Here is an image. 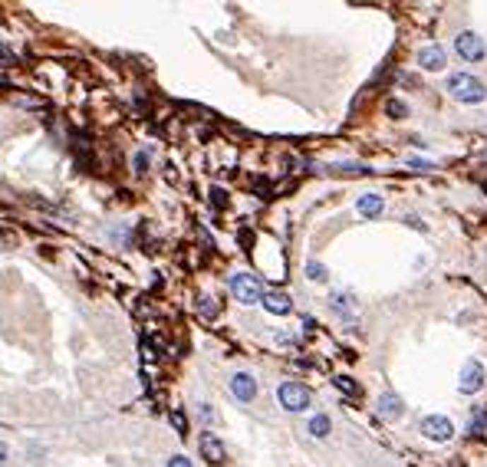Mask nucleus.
Instances as JSON below:
<instances>
[{
	"label": "nucleus",
	"mask_w": 487,
	"mask_h": 467,
	"mask_svg": "<svg viewBox=\"0 0 487 467\" xmlns=\"http://www.w3.org/2000/svg\"><path fill=\"white\" fill-rule=\"evenodd\" d=\"M310 435H313V438H326V435H329V415L310 418Z\"/></svg>",
	"instance_id": "nucleus-13"
},
{
	"label": "nucleus",
	"mask_w": 487,
	"mask_h": 467,
	"mask_svg": "<svg viewBox=\"0 0 487 467\" xmlns=\"http://www.w3.org/2000/svg\"><path fill=\"white\" fill-rule=\"evenodd\" d=\"M0 57L7 59V63H10V59H13V57H10V53H7V47H4V43H0Z\"/></svg>",
	"instance_id": "nucleus-21"
},
{
	"label": "nucleus",
	"mask_w": 487,
	"mask_h": 467,
	"mask_svg": "<svg viewBox=\"0 0 487 467\" xmlns=\"http://www.w3.org/2000/svg\"><path fill=\"white\" fill-rule=\"evenodd\" d=\"M448 93L454 95L458 102H481V99H484V83L468 76V73H454V76L448 79Z\"/></svg>",
	"instance_id": "nucleus-2"
},
{
	"label": "nucleus",
	"mask_w": 487,
	"mask_h": 467,
	"mask_svg": "<svg viewBox=\"0 0 487 467\" xmlns=\"http://www.w3.org/2000/svg\"><path fill=\"white\" fill-rule=\"evenodd\" d=\"M7 461H10V448L0 441V467H7Z\"/></svg>",
	"instance_id": "nucleus-20"
},
{
	"label": "nucleus",
	"mask_w": 487,
	"mask_h": 467,
	"mask_svg": "<svg viewBox=\"0 0 487 467\" xmlns=\"http://www.w3.org/2000/svg\"><path fill=\"white\" fill-rule=\"evenodd\" d=\"M148 168V152H139L135 155V172H145Z\"/></svg>",
	"instance_id": "nucleus-18"
},
{
	"label": "nucleus",
	"mask_w": 487,
	"mask_h": 467,
	"mask_svg": "<svg viewBox=\"0 0 487 467\" xmlns=\"http://www.w3.org/2000/svg\"><path fill=\"white\" fill-rule=\"evenodd\" d=\"M306 277L319 283V280H326V267L323 264H316V260H310V264H306Z\"/></svg>",
	"instance_id": "nucleus-14"
},
{
	"label": "nucleus",
	"mask_w": 487,
	"mask_h": 467,
	"mask_svg": "<svg viewBox=\"0 0 487 467\" xmlns=\"http://www.w3.org/2000/svg\"><path fill=\"white\" fill-rule=\"evenodd\" d=\"M418 63H421V69H428V73H441V69L448 66V57H445V49L435 43V47H425L418 53Z\"/></svg>",
	"instance_id": "nucleus-8"
},
{
	"label": "nucleus",
	"mask_w": 487,
	"mask_h": 467,
	"mask_svg": "<svg viewBox=\"0 0 487 467\" xmlns=\"http://www.w3.org/2000/svg\"><path fill=\"white\" fill-rule=\"evenodd\" d=\"M454 49H458V57L468 59V63H478V59H484V53H487L484 40H481L478 33H461V37L454 40Z\"/></svg>",
	"instance_id": "nucleus-4"
},
{
	"label": "nucleus",
	"mask_w": 487,
	"mask_h": 467,
	"mask_svg": "<svg viewBox=\"0 0 487 467\" xmlns=\"http://www.w3.org/2000/svg\"><path fill=\"white\" fill-rule=\"evenodd\" d=\"M389 115H392V119H401V115H405V105H401L399 99H392V102H389Z\"/></svg>",
	"instance_id": "nucleus-17"
},
{
	"label": "nucleus",
	"mask_w": 487,
	"mask_h": 467,
	"mask_svg": "<svg viewBox=\"0 0 487 467\" xmlns=\"http://www.w3.org/2000/svg\"><path fill=\"white\" fill-rule=\"evenodd\" d=\"M382 194H363L359 198V204H356V211L363 214V218H375V214H382Z\"/></svg>",
	"instance_id": "nucleus-12"
},
{
	"label": "nucleus",
	"mask_w": 487,
	"mask_h": 467,
	"mask_svg": "<svg viewBox=\"0 0 487 467\" xmlns=\"http://www.w3.org/2000/svg\"><path fill=\"white\" fill-rule=\"evenodd\" d=\"M198 309H201V316H214L218 313V303H214V300H211V296H201V303H198Z\"/></svg>",
	"instance_id": "nucleus-15"
},
{
	"label": "nucleus",
	"mask_w": 487,
	"mask_h": 467,
	"mask_svg": "<svg viewBox=\"0 0 487 467\" xmlns=\"http://www.w3.org/2000/svg\"><path fill=\"white\" fill-rule=\"evenodd\" d=\"M336 385H339L346 395H359V385H353V382L346 379V375H339V379H336Z\"/></svg>",
	"instance_id": "nucleus-16"
},
{
	"label": "nucleus",
	"mask_w": 487,
	"mask_h": 467,
	"mask_svg": "<svg viewBox=\"0 0 487 467\" xmlns=\"http://www.w3.org/2000/svg\"><path fill=\"white\" fill-rule=\"evenodd\" d=\"M201 454L208 464H224V444L218 441V435H211V431L201 435Z\"/></svg>",
	"instance_id": "nucleus-9"
},
{
	"label": "nucleus",
	"mask_w": 487,
	"mask_h": 467,
	"mask_svg": "<svg viewBox=\"0 0 487 467\" xmlns=\"http://www.w3.org/2000/svg\"><path fill=\"white\" fill-rule=\"evenodd\" d=\"M421 431H425V438H431V441H448L451 435H454V428H451V421L445 418V415H428V418L421 421Z\"/></svg>",
	"instance_id": "nucleus-6"
},
{
	"label": "nucleus",
	"mask_w": 487,
	"mask_h": 467,
	"mask_svg": "<svg viewBox=\"0 0 487 467\" xmlns=\"http://www.w3.org/2000/svg\"><path fill=\"white\" fill-rule=\"evenodd\" d=\"M458 385H461V391H464V395H474V391H481V385H484V365H481L478 359H468V362H464V369H461Z\"/></svg>",
	"instance_id": "nucleus-5"
},
{
	"label": "nucleus",
	"mask_w": 487,
	"mask_h": 467,
	"mask_svg": "<svg viewBox=\"0 0 487 467\" xmlns=\"http://www.w3.org/2000/svg\"><path fill=\"white\" fill-rule=\"evenodd\" d=\"M168 467H192V461L182 458V454H175V458H168Z\"/></svg>",
	"instance_id": "nucleus-19"
},
{
	"label": "nucleus",
	"mask_w": 487,
	"mask_h": 467,
	"mask_svg": "<svg viewBox=\"0 0 487 467\" xmlns=\"http://www.w3.org/2000/svg\"><path fill=\"white\" fill-rule=\"evenodd\" d=\"M379 415L389 421H395L401 415V398L395 395V391H385V395H379Z\"/></svg>",
	"instance_id": "nucleus-10"
},
{
	"label": "nucleus",
	"mask_w": 487,
	"mask_h": 467,
	"mask_svg": "<svg viewBox=\"0 0 487 467\" xmlns=\"http://www.w3.org/2000/svg\"><path fill=\"white\" fill-rule=\"evenodd\" d=\"M230 391L237 395V401H254V395H257V379L250 372H237L230 379Z\"/></svg>",
	"instance_id": "nucleus-7"
},
{
	"label": "nucleus",
	"mask_w": 487,
	"mask_h": 467,
	"mask_svg": "<svg viewBox=\"0 0 487 467\" xmlns=\"http://www.w3.org/2000/svg\"><path fill=\"white\" fill-rule=\"evenodd\" d=\"M264 309L267 313H274V316H287L290 313V296L287 293H264Z\"/></svg>",
	"instance_id": "nucleus-11"
},
{
	"label": "nucleus",
	"mask_w": 487,
	"mask_h": 467,
	"mask_svg": "<svg viewBox=\"0 0 487 467\" xmlns=\"http://www.w3.org/2000/svg\"><path fill=\"white\" fill-rule=\"evenodd\" d=\"M230 293H234L237 303L254 306L264 300V283H260L254 273H234V277H230Z\"/></svg>",
	"instance_id": "nucleus-1"
},
{
	"label": "nucleus",
	"mask_w": 487,
	"mask_h": 467,
	"mask_svg": "<svg viewBox=\"0 0 487 467\" xmlns=\"http://www.w3.org/2000/svg\"><path fill=\"white\" fill-rule=\"evenodd\" d=\"M310 401H313V395H310V389H303L300 382H283V385H280V405L287 411H306Z\"/></svg>",
	"instance_id": "nucleus-3"
}]
</instances>
